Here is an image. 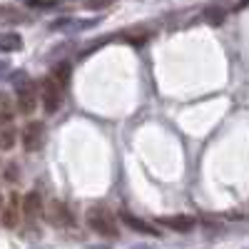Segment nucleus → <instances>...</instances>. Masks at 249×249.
Instances as JSON below:
<instances>
[{
	"label": "nucleus",
	"mask_w": 249,
	"mask_h": 249,
	"mask_svg": "<svg viewBox=\"0 0 249 249\" xmlns=\"http://www.w3.org/2000/svg\"><path fill=\"white\" fill-rule=\"evenodd\" d=\"M85 219H88V224H90V230L97 232L100 237H117V232H120L115 214L107 210L105 204H95V207H90L88 214H85Z\"/></svg>",
	"instance_id": "f257e3e1"
},
{
	"label": "nucleus",
	"mask_w": 249,
	"mask_h": 249,
	"mask_svg": "<svg viewBox=\"0 0 249 249\" xmlns=\"http://www.w3.org/2000/svg\"><path fill=\"white\" fill-rule=\"evenodd\" d=\"M18 82H15V90H18V110L23 115H30L37 105V92L33 88V82L25 80L23 75H15Z\"/></svg>",
	"instance_id": "f03ea898"
},
{
	"label": "nucleus",
	"mask_w": 249,
	"mask_h": 249,
	"mask_svg": "<svg viewBox=\"0 0 249 249\" xmlns=\"http://www.w3.org/2000/svg\"><path fill=\"white\" fill-rule=\"evenodd\" d=\"M40 95H43V107H45L50 115L60 110V102H62V88L57 85V80H55L53 75L40 80Z\"/></svg>",
	"instance_id": "7ed1b4c3"
},
{
	"label": "nucleus",
	"mask_w": 249,
	"mask_h": 249,
	"mask_svg": "<svg viewBox=\"0 0 249 249\" xmlns=\"http://www.w3.org/2000/svg\"><path fill=\"white\" fill-rule=\"evenodd\" d=\"M43 140H45V124L43 122H28V127L23 130V144L28 152H35L43 147Z\"/></svg>",
	"instance_id": "20e7f679"
},
{
	"label": "nucleus",
	"mask_w": 249,
	"mask_h": 249,
	"mask_svg": "<svg viewBox=\"0 0 249 249\" xmlns=\"http://www.w3.org/2000/svg\"><path fill=\"white\" fill-rule=\"evenodd\" d=\"M48 219H50L53 227H68V224H72L70 210L65 207V202H60V199H53L48 204Z\"/></svg>",
	"instance_id": "39448f33"
},
{
	"label": "nucleus",
	"mask_w": 249,
	"mask_h": 249,
	"mask_svg": "<svg viewBox=\"0 0 249 249\" xmlns=\"http://www.w3.org/2000/svg\"><path fill=\"white\" fill-rule=\"evenodd\" d=\"M20 207H23V214H25L30 222L43 214V199H40L37 192H28V195L23 197V202H20Z\"/></svg>",
	"instance_id": "423d86ee"
},
{
	"label": "nucleus",
	"mask_w": 249,
	"mask_h": 249,
	"mask_svg": "<svg viewBox=\"0 0 249 249\" xmlns=\"http://www.w3.org/2000/svg\"><path fill=\"white\" fill-rule=\"evenodd\" d=\"M120 219L130 227V230H135V232H140V234H150V237H157L160 232H157V227H152V224H147V222H142V219H137L135 214H130V212H120Z\"/></svg>",
	"instance_id": "0eeeda50"
},
{
	"label": "nucleus",
	"mask_w": 249,
	"mask_h": 249,
	"mask_svg": "<svg viewBox=\"0 0 249 249\" xmlns=\"http://www.w3.org/2000/svg\"><path fill=\"white\" fill-rule=\"evenodd\" d=\"M23 48V37L18 33H0V53H15Z\"/></svg>",
	"instance_id": "6e6552de"
},
{
	"label": "nucleus",
	"mask_w": 249,
	"mask_h": 249,
	"mask_svg": "<svg viewBox=\"0 0 249 249\" xmlns=\"http://www.w3.org/2000/svg\"><path fill=\"white\" fill-rule=\"evenodd\" d=\"M164 227H170L175 232H192L195 230V219L192 217H170V219H162Z\"/></svg>",
	"instance_id": "1a4fd4ad"
},
{
	"label": "nucleus",
	"mask_w": 249,
	"mask_h": 249,
	"mask_svg": "<svg viewBox=\"0 0 249 249\" xmlns=\"http://www.w3.org/2000/svg\"><path fill=\"white\" fill-rule=\"evenodd\" d=\"M3 227H8V230H15L18 227V197L13 195L10 197V204L5 207V212H3Z\"/></svg>",
	"instance_id": "9d476101"
},
{
	"label": "nucleus",
	"mask_w": 249,
	"mask_h": 249,
	"mask_svg": "<svg viewBox=\"0 0 249 249\" xmlns=\"http://www.w3.org/2000/svg\"><path fill=\"white\" fill-rule=\"evenodd\" d=\"M53 77L57 80V85L65 90L70 85V77H72V68H70V62H60V65L53 70Z\"/></svg>",
	"instance_id": "9b49d317"
},
{
	"label": "nucleus",
	"mask_w": 249,
	"mask_h": 249,
	"mask_svg": "<svg viewBox=\"0 0 249 249\" xmlns=\"http://www.w3.org/2000/svg\"><path fill=\"white\" fill-rule=\"evenodd\" d=\"M90 25H95L92 20H57L53 28L55 30H85Z\"/></svg>",
	"instance_id": "f8f14e48"
},
{
	"label": "nucleus",
	"mask_w": 249,
	"mask_h": 249,
	"mask_svg": "<svg viewBox=\"0 0 249 249\" xmlns=\"http://www.w3.org/2000/svg\"><path fill=\"white\" fill-rule=\"evenodd\" d=\"M13 105H10V95L8 92H0V124H8L13 122Z\"/></svg>",
	"instance_id": "ddd939ff"
},
{
	"label": "nucleus",
	"mask_w": 249,
	"mask_h": 249,
	"mask_svg": "<svg viewBox=\"0 0 249 249\" xmlns=\"http://www.w3.org/2000/svg\"><path fill=\"white\" fill-rule=\"evenodd\" d=\"M13 144H15V130L5 127L0 132V150H13Z\"/></svg>",
	"instance_id": "4468645a"
},
{
	"label": "nucleus",
	"mask_w": 249,
	"mask_h": 249,
	"mask_svg": "<svg viewBox=\"0 0 249 249\" xmlns=\"http://www.w3.org/2000/svg\"><path fill=\"white\" fill-rule=\"evenodd\" d=\"M112 3V0H85V5L90 8V10H100V8H107Z\"/></svg>",
	"instance_id": "2eb2a0df"
},
{
	"label": "nucleus",
	"mask_w": 249,
	"mask_h": 249,
	"mask_svg": "<svg viewBox=\"0 0 249 249\" xmlns=\"http://www.w3.org/2000/svg\"><path fill=\"white\" fill-rule=\"evenodd\" d=\"M207 20H212V25L222 23V10H207Z\"/></svg>",
	"instance_id": "dca6fc26"
},
{
	"label": "nucleus",
	"mask_w": 249,
	"mask_h": 249,
	"mask_svg": "<svg viewBox=\"0 0 249 249\" xmlns=\"http://www.w3.org/2000/svg\"><path fill=\"white\" fill-rule=\"evenodd\" d=\"M5 179H8V182H15V179H18V167H8V170H5Z\"/></svg>",
	"instance_id": "f3484780"
},
{
	"label": "nucleus",
	"mask_w": 249,
	"mask_h": 249,
	"mask_svg": "<svg viewBox=\"0 0 249 249\" xmlns=\"http://www.w3.org/2000/svg\"><path fill=\"white\" fill-rule=\"evenodd\" d=\"M8 72V62H0V75H5Z\"/></svg>",
	"instance_id": "a211bd4d"
},
{
	"label": "nucleus",
	"mask_w": 249,
	"mask_h": 249,
	"mask_svg": "<svg viewBox=\"0 0 249 249\" xmlns=\"http://www.w3.org/2000/svg\"><path fill=\"white\" fill-rule=\"evenodd\" d=\"M130 249H150L147 244H135V247H130Z\"/></svg>",
	"instance_id": "6ab92c4d"
}]
</instances>
